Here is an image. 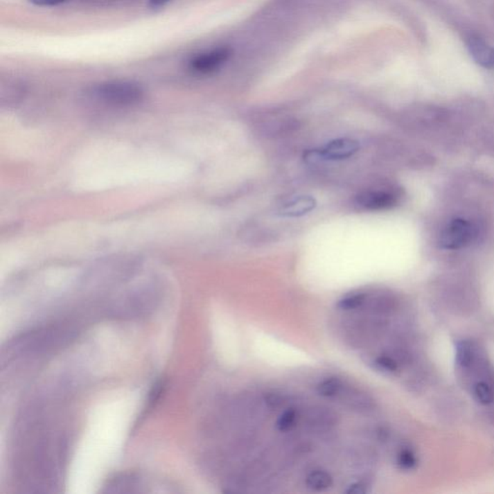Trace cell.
<instances>
[{"label":"cell","instance_id":"ac0fdd59","mask_svg":"<svg viewBox=\"0 0 494 494\" xmlns=\"http://www.w3.org/2000/svg\"><path fill=\"white\" fill-rule=\"evenodd\" d=\"M30 3L39 7H53L65 3L67 0H29Z\"/></svg>","mask_w":494,"mask_h":494},{"label":"cell","instance_id":"6da1fadb","mask_svg":"<svg viewBox=\"0 0 494 494\" xmlns=\"http://www.w3.org/2000/svg\"><path fill=\"white\" fill-rule=\"evenodd\" d=\"M475 236V227L471 222L457 218L448 223L442 231L439 242L445 249H459L471 243Z\"/></svg>","mask_w":494,"mask_h":494},{"label":"cell","instance_id":"7c38bea8","mask_svg":"<svg viewBox=\"0 0 494 494\" xmlns=\"http://www.w3.org/2000/svg\"><path fill=\"white\" fill-rule=\"evenodd\" d=\"M366 302V294L364 292H355V294H348L338 302V307L341 310L350 311L360 308Z\"/></svg>","mask_w":494,"mask_h":494},{"label":"cell","instance_id":"8fae6325","mask_svg":"<svg viewBox=\"0 0 494 494\" xmlns=\"http://www.w3.org/2000/svg\"><path fill=\"white\" fill-rule=\"evenodd\" d=\"M343 387V383L338 378H326L319 383L317 392L326 398L337 397Z\"/></svg>","mask_w":494,"mask_h":494},{"label":"cell","instance_id":"4fadbf2b","mask_svg":"<svg viewBox=\"0 0 494 494\" xmlns=\"http://www.w3.org/2000/svg\"><path fill=\"white\" fill-rule=\"evenodd\" d=\"M456 358L458 364L463 368H468L473 360V353L470 346L466 342H459L457 344Z\"/></svg>","mask_w":494,"mask_h":494},{"label":"cell","instance_id":"277c9868","mask_svg":"<svg viewBox=\"0 0 494 494\" xmlns=\"http://www.w3.org/2000/svg\"><path fill=\"white\" fill-rule=\"evenodd\" d=\"M397 203V196L385 191H363L356 196V204L368 211H380L392 208Z\"/></svg>","mask_w":494,"mask_h":494},{"label":"cell","instance_id":"30bf717a","mask_svg":"<svg viewBox=\"0 0 494 494\" xmlns=\"http://www.w3.org/2000/svg\"><path fill=\"white\" fill-rule=\"evenodd\" d=\"M306 484L311 490L321 491L328 490L333 484V479L328 472L324 470H314L308 474Z\"/></svg>","mask_w":494,"mask_h":494},{"label":"cell","instance_id":"e0dca14e","mask_svg":"<svg viewBox=\"0 0 494 494\" xmlns=\"http://www.w3.org/2000/svg\"><path fill=\"white\" fill-rule=\"evenodd\" d=\"M398 464L402 468L412 469L416 464V459H415L414 455L412 452L409 451V450H404L399 455Z\"/></svg>","mask_w":494,"mask_h":494},{"label":"cell","instance_id":"7a4b0ae2","mask_svg":"<svg viewBox=\"0 0 494 494\" xmlns=\"http://www.w3.org/2000/svg\"><path fill=\"white\" fill-rule=\"evenodd\" d=\"M98 93L100 97L118 103V104H130L136 102L142 96V89L139 85L130 81H110L100 85L98 87Z\"/></svg>","mask_w":494,"mask_h":494},{"label":"cell","instance_id":"2e32d148","mask_svg":"<svg viewBox=\"0 0 494 494\" xmlns=\"http://www.w3.org/2000/svg\"><path fill=\"white\" fill-rule=\"evenodd\" d=\"M373 363L382 372L394 373L398 370V363L389 356H380Z\"/></svg>","mask_w":494,"mask_h":494},{"label":"cell","instance_id":"9a60e30c","mask_svg":"<svg viewBox=\"0 0 494 494\" xmlns=\"http://www.w3.org/2000/svg\"><path fill=\"white\" fill-rule=\"evenodd\" d=\"M297 419V414L296 410L288 409L279 417L276 426L279 427V431H290L296 425Z\"/></svg>","mask_w":494,"mask_h":494},{"label":"cell","instance_id":"3957f363","mask_svg":"<svg viewBox=\"0 0 494 494\" xmlns=\"http://www.w3.org/2000/svg\"><path fill=\"white\" fill-rule=\"evenodd\" d=\"M231 55L229 48H216L215 50L207 51L194 56L189 61V66L195 72L209 73L215 72L220 68L229 59Z\"/></svg>","mask_w":494,"mask_h":494},{"label":"cell","instance_id":"d6986e66","mask_svg":"<svg viewBox=\"0 0 494 494\" xmlns=\"http://www.w3.org/2000/svg\"><path fill=\"white\" fill-rule=\"evenodd\" d=\"M348 493L363 494L367 493L366 486L361 483H355L353 485L349 486V490H346Z\"/></svg>","mask_w":494,"mask_h":494},{"label":"cell","instance_id":"5bb4252c","mask_svg":"<svg viewBox=\"0 0 494 494\" xmlns=\"http://www.w3.org/2000/svg\"><path fill=\"white\" fill-rule=\"evenodd\" d=\"M474 395H475L477 400L482 405H490L493 402V390L485 382L477 383L474 387Z\"/></svg>","mask_w":494,"mask_h":494},{"label":"cell","instance_id":"5b68a950","mask_svg":"<svg viewBox=\"0 0 494 494\" xmlns=\"http://www.w3.org/2000/svg\"><path fill=\"white\" fill-rule=\"evenodd\" d=\"M360 149V145L356 140L339 139L329 142L318 154L326 159H343L353 156Z\"/></svg>","mask_w":494,"mask_h":494},{"label":"cell","instance_id":"ba28073f","mask_svg":"<svg viewBox=\"0 0 494 494\" xmlns=\"http://www.w3.org/2000/svg\"><path fill=\"white\" fill-rule=\"evenodd\" d=\"M338 396H340L341 400L351 409L368 412L373 409V403L371 397L355 388L343 387Z\"/></svg>","mask_w":494,"mask_h":494},{"label":"cell","instance_id":"52a82bcc","mask_svg":"<svg viewBox=\"0 0 494 494\" xmlns=\"http://www.w3.org/2000/svg\"><path fill=\"white\" fill-rule=\"evenodd\" d=\"M316 206V200L311 196H299L285 203L279 209V215L287 218H299L310 213Z\"/></svg>","mask_w":494,"mask_h":494},{"label":"cell","instance_id":"9c48e42d","mask_svg":"<svg viewBox=\"0 0 494 494\" xmlns=\"http://www.w3.org/2000/svg\"><path fill=\"white\" fill-rule=\"evenodd\" d=\"M335 417L330 410L317 407L312 409L307 419L309 425L314 429L326 430L335 425Z\"/></svg>","mask_w":494,"mask_h":494},{"label":"cell","instance_id":"ffe728a7","mask_svg":"<svg viewBox=\"0 0 494 494\" xmlns=\"http://www.w3.org/2000/svg\"><path fill=\"white\" fill-rule=\"evenodd\" d=\"M171 1L172 0H149V6L153 9L161 8Z\"/></svg>","mask_w":494,"mask_h":494},{"label":"cell","instance_id":"8992f818","mask_svg":"<svg viewBox=\"0 0 494 494\" xmlns=\"http://www.w3.org/2000/svg\"><path fill=\"white\" fill-rule=\"evenodd\" d=\"M468 50L472 58L484 68L494 70V48L488 46L479 37L471 36L468 39Z\"/></svg>","mask_w":494,"mask_h":494}]
</instances>
